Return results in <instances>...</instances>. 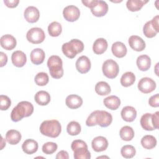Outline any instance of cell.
Wrapping results in <instances>:
<instances>
[{"mask_svg": "<svg viewBox=\"0 0 159 159\" xmlns=\"http://www.w3.org/2000/svg\"><path fill=\"white\" fill-rule=\"evenodd\" d=\"M22 136L18 130L11 129L8 130L6 134V140L11 145H16L21 140Z\"/></svg>", "mask_w": 159, "mask_h": 159, "instance_id": "484cf974", "label": "cell"}, {"mask_svg": "<svg viewBox=\"0 0 159 159\" xmlns=\"http://www.w3.org/2000/svg\"><path fill=\"white\" fill-rule=\"evenodd\" d=\"M34 99L39 105L46 106L50 101V96L45 91H39L35 94Z\"/></svg>", "mask_w": 159, "mask_h": 159, "instance_id": "4316f807", "label": "cell"}, {"mask_svg": "<svg viewBox=\"0 0 159 159\" xmlns=\"http://www.w3.org/2000/svg\"><path fill=\"white\" fill-rule=\"evenodd\" d=\"M102 70L106 77L113 79L118 75L119 67L116 61L112 59H108L103 63Z\"/></svg>", "mask_w": 159, "mask_h": 159, "instance_id": "52a82bcc", "label": "cell"}, {"mask_svg": "<svg viewBox=\"0 0 159 159\" xmlns=\"http://www.w3.org/2000/svg\"><path fill=\"white\" fill-rule=\"evenodd\" d=\"M63 16L66 20L68 22H75L79 19L80 16V11L78 7L73 5H70L64 8L63 11Z\"/></svg>", "mask_w": 159, "mask_h": 159, "instance_id": "8fae6325", "label": "cell"}, {"mask_svg": "<svg viewBox=\"0 0 159 159\" xmlns=\"http://www.w3.org/2000/svg\"><path fill=\"white\" fill-rule=\"evenodd\" d=\"M0 43L1 47L6 50H11L14 49L17 44L15 37L10 34L2 35L0 39Z\"/></svg>", "mask_w": 159, "mask_h": 159, "instance_id": "2e32d148", "label": "cell"}, {"mask_svg": "<svg viewBox=\"0 0 159 159\" xmlns=\"http://www.w3.org/2000/svg\"><path fill=\"white\" fill-rule=\"evenodd\" d=\"M143 32L145 37L148 38H152L155 37L158 33L152 27L151 21L147 22L143 27Z\"/></svg>", "mask_w": 159, "mask_h": 159, "instance_id": "74e56055", "label": "cell"}, {"mask_svg": "<svg viewBox=\"0 0 159 159\" xmlns=\"http://www.w3.org/2000/svg\"><path fill=\"white\" fill-rule=\"evenodd\" d=\"M135 81V76L131 71L124 73L120 78V84L124 87H129L132 85Z\"/></svg>", "mask_w": 159, "mask_h": 159, "instance_id": "d6a6232c", "label": "cell"}, {"mask_svg": "<svg viewBox=\"0 0 159 159\" xmlns=\"http://www.w3.org/2000/svg\"><path fill=\"white\" fill-rule=\"evenodd\" d=\"M26 38L29 42L33 44H39L43 42L45 34L41 28L33 27L27 32Z\"/></svg>", "mask_w": 159, "mask_h": 159, "instance_id": "ba28073f", "label": "cell"}, {"mask_svg": "<svg viewBox=\"0 0 159 159\" xmlns=\"http://www.w3.org/2000/svg\"><path fill=\"white\" fill-rule=\"evenodd\" d=\"M148 103L150 106L153 107H157L159 106V94H156L155 95L152 96L149 100Z\"/></svg>", "mask_w": 159, "mask_h": 159, "instance_id": "60d3db41", "label": "cell"}, {"mask_svg": "<svg viewBox=\"0 0 159 159\" xmlns=\"http://www.w3.org/2000/svg\"><path fill=\"white\" fill-rule=\"evenodd\" d=\"M95 91L100 96H106L111 93V89L107 83L105 81H99L97 83L95 86Z\"/></svg>", "mask_w": 159, "mask_h": 159, "instance_id": "1f68e13d", "label": "cell"}, {"mask_svg": "<svg viewBox=\"0 0 159 159\" xmlns=\"http://www.w3.org/2000/svg\"><path fill=\"white\" fill-rule=\"evenodd\" d=\"M19 2V0H4V3L5 5L10 8L16 7Z\"/></svg>", "mask_w": 159, "mask_h": 159, "instance_id": "7bdbcfd3", "label": "cell"}, {"mask_svg": "<svg viewBox=\"0 0 159 159\" xmlns=\"http://www.w3.org/2000/svg\"><path fill=\"white\" fill-rule=\"evenodd\" d=\"M120 114L124 120L130 122L135 119L137 117V111L134 107L127 106L122 108Z\"/></svg>", "mask_w": 159, "mask_h": 159, "instance_id": "ac0fdd59", "label": "cell"}, {"mask_svg": "<svg viewBox=\"0 0 159 159\" xmlns=\"http://www.w3.org/2000/svg\"><path fill=\"white\" fill-rule=\"evenodd\" d=\"M91 146L95 152H101L107 149L108 147V141L104 137L98 136L93 139Z\"/></svg>", "mask_w": 159, "mask_h": 159, "instance_id": "5bb4252c", "label": "cell"}, {"mask_svg": "<svg viewBox=\"0 0 159 159\" xmlns=\"http://www.w3.org/2000/svg\"><path fill=\"white\" fill-rule=\"evenodd\" d=\"M129 44L132 49L137 52H141L145 48V42L137 35H132L129 39Z\"/></svg>", "mask_w": 159, "mask_h": 159, "instance_id": "9a60e30c", "label": "cell"}, {"mask_svg": "<svg viewBox=\"0 0 159 159\" xmlns=\"http://www.w3.org/2000/svg\"><path fill=\"white\" fill-rule=\"evenodd\" d=\"M71 148L74 152L73 157L75 159H89L91 158V153L88 149V145L83 140H73Z\"/></svg>", "mask_w": 159, "mask_h": 159, "instance_id": "8992f818", "label": "cell"}, {"mask_svg": "<svg viewBox=\"0 0 159 159\" xmlns=\"http://www.w3.org/2000/svg\"><path fill=\"white\" fill-rule=\"evenodd\" d=\"M140 125L142 127L148 131L155 130V127L152 124V114L145 113L140 118Z\"/></svg>", "mask_w": 159, "mask_h": 159, "instance_id": "83f0119b", "label": "cell"}, {"mask_svg": "<svg viewBox=\"0 0 159 159\" xmlns=\"http://www.w3.org/2000/svg\"><path fill=\"white\" fill-rule=\"evenodd\" d=\"M107 42L103 38L97 39L93 46V50L94 53L97 55H101L104 53L107 48Z\"/></svg>", "mask_w": 159, "mask_h": 159, "instance_id": "603a6c76", "label": "cell"}, {"mask_svg": "<svg viewBox=\"0 0 159 159\" xmlns=\"http://www.w3.org/2000/svg\"><path fill=\"white\" fill-rule=\"evenodd\" d=\"M158 20H159V16L157 15L156 16H155L151 21V24L152 25L153 27V28L157 32H159V24H158Z\"/></svg>", "mask_w": 159, "mask_h": 159, "instance_id": "ee69618b", "label": "cell"}, {"mask_svg": "<svg viewBox=\"0 0 159 159\" xmlns=\"http://www.w3.org/2000/svg\"><path fill=\"white\" fill-rule=\"evenodd\" d=\"M84 44L78 39H72L62 45L61 50L63 54L69 58H73L78 53L83 52Z\"/></svg>", "mask_w": 159, "mask_h": 159, "instance_id": "277c9868", "label": "cell"}, {"mask_svg": "<svg viewBox=\"0 0 159 159\" xmlns=\"http://www.w3.org/2000/svg\"><path fill=\"white\" fill-rule=\"evenodd\" d=\"M11 60L12 64L16 67H22L27 61L26 55L20 50H16L14 52L11 56Z\"/></svg>", "mask_w": 159, "mask_h": 159, "instance_id": "e0dca14e", "label": "cell"}, {"mask_svg": "<svg viewBox=\"0 0 159 159\" xmlns=\"http://www.w3.org/2000/svg\"><path fill=\"white\" fill-rule=\"evenodd\" d=\"M69 158V155H68V153L66 151H65V150H61L60 151L57 156H56V158L57 159H68Z\"/></svg>", "mask_w": 159, "mask_h": 159, "instance_id": "f6af8a7d", "label": "cell"}, {"mask_svg": "<svg viewBox=\"0 0 159 159\" xmlns=\"http://www.w3.org/2000/svg\"><path fill=\"white\" fill-rule=\"evenodd\" d=\"M11 105L10 98L6 95L0 96V109L1 111H6L9 109Z\"/></svg>", "mask_w": 159, "mask_h": 159, "instance_id": "ab89813d", "label": "cell"}, {"mask_svg": "<svg viewBox=\"0 0 159 159\" xmlns=\"http://www.w3.org/2000/svg\"><path fill=\"white\" fill-rule=\"evenodd\" d=\"M35 83L38 86H45L49 81L48 75L47 73L45 72H40L38 73L34 78Z\"/></svg>", "mask_w": 159, "mask_h": 159, "instance_id": "8d00e7d4", "label": "cell"}, {"mask_svg": "<svg viewBox=\"0 0 159 159\" xmlns=\"http://www.w3.org/2000/svg\"><path fill=\"white\" fill-rule=\"evenodd\" d=\"M120 153L122 156L125 158H131L135 156L136 150L134 147L131 145H125L121 148Z\"/></svg>", "mask_w": 159, "mask_h": 159, "instance_id": "d590c367", "label": "cell"}, {"mask_svg": "<svg viewBox=\"0 0 159 159\" xmlns=\"http://www.w3.org/2000/svg\"><path fill=\"white\" fill-rule=\"evenodd\" d=\"M30 57L32 63L37 65L42 64L45 58V54L42 48H37L32 50Z\"/></svg>", "mask_w": 159, "mask_h": 159, "instance_id": "ffe728a7", "label": "cell"}, {"mask_svg": "<svg viewBox=\"0 0 159 159\" xmlns=\"http://www.w3.org/2000/svg\"><path fill=\"white\" fill-rule=\"evenodd\" d=\"M140 143L144 148L150 150L156 147L157 141L154 136L151 135H146L142 138Z\"/></svg>", "mask_w": 159, "mask_h": 159, "instance_id": "f1b7e54d", "label": "cell"}, {"mask_svg": "<svg viewBox=\"0 0 159 159\" xmlns=\"http://www.w3.org/2000/svg\"><path fill=\"white\" fill-rule=\"evenodd\" d=\"M58 145L55 142H48L44 143L42 146V152L47 155H51L57 150Z\"/></svg>", "mask_w": 159, "mask_h": 159, "instance_id": "f35d334b", "label": "cell"}, {"mask_svg": "<svg viewBox=\"0 0 159 159\" xmlns=\"http://www.w3.org/2000/svg\"><path fill=\"white\" fill-rule=\"evenodd\" d=\"M111 50L113 55L117 58H122L125 57L127 52L125 45L121 42H114L112 45Z\"/></svg>", "mask_w": 159, "mask_h": 159, "instance_id": "7402d4cb", "label": "cell"}, {"mask_svg": "<svg viewBox=\"0 0 159 159\" xmlns=\"http://www.w3.org/2000/svg\"><path fill=\"white\" fill-rule=\"evenodd\" d=\"M38 143L33 139H27L22 145V149L23 152L29 155L35 153L38 150Z\"/></svg>", "mask_w": 159, "mask_h": 159, "instance_id": "44dd1931", "label": "cell"}, {"mask_svg": "<svg viewBox=\"0 0 159 159\" xmlns=\"http://www.w3.org/2000/svg\"><path fill=\"white\" fill-rule=\"evenodd\" d=\"M119 135L122 140L124 141H130L134 137V129L128 125L122 127L119 131Z\"/></svg>", "mask_w": 159, "mask_h": 159, "instance_id": "4dcf8cb0", "label": "cell"}, {"mask_svg": "<svg viewBox=\"0 0 159 159\" xmlns=\"http://www.w3.org/2000/svg\"><path fill=\"white\" fill-rule=\"evenodd\" d=\"M0 57H1V65L0 66L2 67L6 65L7 62V57L6 53L2 52H0Z\"/></svg>", "mask_w": 159, "mask_h": 159, "instance_id": "bcb514c9", "label": "cell"}, {"mask_svg": "<svg viewBox=\"0 0 159 159\" xmlns=\"http://www.w3.org/2000/svg\"><path fill=\"white\" fill-rule=\"evenodd\" d=\"M24 16L28 22L35 23L39 19L40 12L35 7L29 6L24 10Z\"/></svg>", "mask_w": 159, "mask_h": 159, "instance_id": "4fadbf2b", "label": "cell"}, {"mask_svg": "<svg viewBox=\"0 0 159 159\" xmlns=\"http://www.w3.org/2000/svg\"><path fill=\"white\" fill-rule=\"evenodd\" d=\"M89 8L92 14L96 17H102L108 11L107 4L102 0H93Z\"/></svg>", "mask_w": 159, "mask_h": 159, "instance_id": "9c48e42d", "label": "cell"}, {"mask_svg": "<svg viewBox=\"0 0 159 159\" xmlns=\"http://www.w3.org/2000/svg\"><path fill=\"white\" fill-rule=\"evenodd\" d=\"M156 83L153 80L148 77H144L138 83V89L144 94H148L153 91L156 88Z\"/></svg>", "mask_w": 159, "mask_h": 159, "instance_id": "30bf717a", "label": "cell"}, {"mask_svg": "<svg viewBox=\"0 0 159 159\" xmlns=\"http://www.w3.org/2000/svg\"><path fill=\"white\" fill-rule=\"evenodd\" d=\"M61 25L58 22H52L48 26V32L52 37H58L61 34Z\"/></svg>", "mask_w": 159, "mask_h": 159, "instance_id": "836d02e7", "label": "cell"}, {"mask_svg": "<svg viewBox=\"0 0 159 159\" xmlns=\"http://www.w3.org/2000/svg\"><path fill=\"white\" fill-rule=\"evenodd\" d=\"M81 130V127L80 124L76 121H71L66 127V131L68 134L70 135H77Z\"/></svg>", "mask_w": 159, "mask_h": 159, "instance_id": "e575fe53", "label": "cell"}, {"mask_svg": "<svg viewBox=\"0 0 159 159\" xmlns=\"http://www.w3.org/2000/svg\"><path fill=\"white\" fill-rule=\"evenodd\" d=\"M136 63L138 68L140 71H146L151 66V59L147 55H142L137 58Z\"/></svg>", "mask_w": 159, "mask_h": 159, "instance_id": "cb8c5ba5", "label": "cell"}, {"mask_svg": "<svg viewBox=\"0 0 159 159\" xmlns=\"http://www.w3.org/2000/svg\"><path fill=\"white\" fill-rule=\"evenodd\" d=\"M103 103L107 108L111 110H116L120 105V100L117 96L112 95L104 99Z\"/></svg>", "mask_w": 159, "mask_h": 159, "instance_id": "d4e9b609", "label": "cell"}, {"mask_svg": "<svg viewBox=\"0 0 159 159\" xmlns=\"http://www.w3.org/2000/svg\"><path fill=\"white\" fill-rule=\"evenodd\" d=\"M34 106L29 101H20L13 108L11 113V119L13 122H18L24 117H27L32 114Z\"/></svg>", "mask_w": 159, "mask_h": 159, "instance_id": "7a4b0ae2", "label": "cell"}, {"mask_svg": "<svg viewBox=\"0 0 159 159\" xmlns=\"http://www.w3.org/2000/svg\"><path fill=\"white\" fill-rule=\"evenodd\" d=\"M40 132L43 135L56 138L59 136L61 132V126L57 120H46L40 124Z\"/></svg>", "mask_w": 159, "mask_h": 159, "instance_id": "3957f363", "label": "cell"}, {"mask_svg": "<svg viewBox=\"0 0 159 159\" xmlns=\"http://www.w3.org/2000/svg\"><path fill=\"white\" fill-rule=\"evenodd\" d=\"M112 122V115L106 111L96 110L91 113L86 119V124L88 127L99 125L101 127L109 126Z\"/></svg>", "mask_w": 159, "mask_h": 159, "instance_id": "6da1fadb", "label": "cell"}, {"mask_svg": "<svg viewBox=\"0 0 159 159\" xmlns=\"http://www.w3.org/2000/svg\"><path fill=\"white\" fill-rule=\"evenodd\" d=\"M152 124L155 129H158L159 125V112L157 111L154 114H152Z\"/></svg>", "mask_w": 159, "mask_h": 159, "instance_id": "b9f144b4", "label": "cell"}, {"mask_svg": "<svg viewBox=\"0 0 159 159\" xmlns=\"http://www.w3.org/2000/svg\"><path fill=\"white\" fill-rule=\"evenodd\" d=\"M65 103L70 109H76L81 106L83 99L76 94H70L66 97Z\"/></svg>", "mask_w": 159, "mask_h": 159, "instance_id": "d6986e66", "label": "cell"}, {"mask_svg": "<svg viewBox=\"0 0 159 159\" xmlns=\"http://www.w3.org/2000/svg\"><path fill=\"white\" fill-rule=\"evenodd\" d=\"M76 68L78 72L82 74L88 73L91 68V61L89 58L83 55L80 57L76 61Z\"/></svg>", "mask_w": 159, "mask_h": 159, "instance_id": "7c38bea8", "label": "cell"}, {"mask_svg": "<svg viewBox=\"0 0 159 159\" xmlns=\"http://www.w3.org/2000/svg\"><path fill=\"white\" fill-rule=\"evenodd\" d=\"M47 66L51 76L55 79H59L63 75V62L61 58L57 55H52L47 61Z\"/></svg>", "mask_w": 159, "mask_h": 159, "instance_id": "5b68a950", "label": "cell"}, {"mask_svg": "<svg viewBox=\"0 0 159 159\" xmlns=\"http://www.w3.org/2000/svg\"><path fill=\"white\" fill-rule=\"evenodd\" d=\"M148 2V1L144 0H128L126 2V6L130 11L136 12L140 11L143 5Z\"/></svg>", "mask_w": 159, "mask_h": 159, "instance_id": "f546056e", "label": "cell"}]
</instances>
